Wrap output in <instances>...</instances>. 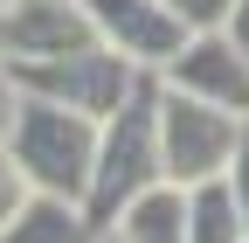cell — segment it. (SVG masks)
<instances>
[{
	"mask_svg": "<svg viewBox=\"0 0 249 243\" xmlns=\"http://www.w3.org/2000/svg\"><path fill=\"white\" fill-rule=\"evenodd\" d=\"M229 188H235V202H242V216H249V132H242V146H235V167H229Z\"/></svg>",
	"mask_w": 249,
	"mask_h": 243,
	"instance_id": "13",
	"label": "cell"
},
{
	"mask_svg": "<svg viewBox=\"0 0 249 243\" xmlns=\"http://www.w3.org/2000/svg\"><path fill=\"white\" fill-rule=\"evenodd\" d=\"M97 42L83 0H0V63H49Z\"/></svg>",
	"mask_w": 249,
	"mask_h": 243,
	"instance_id": "6",
	"label": "cell"
},
{
	"mask_svg": "<svg viewBox=\"0 0 249 243\" xmlns=\"http://www.w3.org/2000/svg\"><path fill=\"white\" fill-rule=\"evenodd\" d=\"M160 77H166L173 90H187V98H208V104L249 118V49L229 35V28H194L187 49L173 56Z\"/></svg>",
	"mask_w": 249,
	"mask_h": 243,
	"instance_id": "7",
	"label": "cell"
},
{
	"mask_svg": "<svg viewBox=\"0 0 249 243\" xmlns=\"http://www.w3.org/2000/svg\"><path fill=\"white\" fill-rule=\"evenodd\" d=\"M97 139L104 125L90 111H70L55 98H28L7 111V146L28 174L35 195H62V202H90V181H97Z\"/></svg>",
	"mask_w": 249,
	"mask_h": 243,
	"instance_id": "1",
	"label": "cell"
},
{
	"mask_svg": "<svg viewBox=\"0 0 249 243\" xmlns=\"http://www.w3.org/2000/svg\"><path fill=\"white\" fill-rule=\"evenodd\" d=\"M222 28H229V35H235L242 49H249V0H235V7H229V21H222Z\"/></svg>",
	"mask_w": 249,
	"mask_h": 243,
	"instance_id": "15",
	"label": "cell"
},
{
	"mask_svg": "<svg viewBox=\"0 0 249 243\" xmlns=\"http://www.w3.org/2000/svg\"><path fill=\"white\" fill-rule=\"evenodd\" d=\"M7 70H14V83L28 90V98H55V104H70V111H90L97 125H104L111 111H124L132 90L152 77V70L132 63V56L104 49V42H90L76 56H49V63H7Z\"/></svg>",
	"mask_w": 249,
	"mask_h": 243,
	"instance_id": "3",
	"label": "cell"
},
{
	"mask_svg": "<svg viewBox=\"0 0 249 243\" xmlns=\"http://www.w3.org/2000/svg\"><path fill=\"white\" fill-rule=\"evenodd\" d=\"M28 195H35V188H28V174H21V160H14V146H7V125H0V229L21 216Z\"/></svg>",
	"mask_w": 249,
	"mask_h": 243,
	"instance_id": "11",
	"label": "cell"
},
{
	"mask_svg": "<svg viewBox=\"0 0 249 243\" xmlns=\"http://www.w3.org/2000/svg\"><path fill=\"white\" fill-rule=\"evenodd\" d=\"M187 243H249V216L229 188V174L187 188Z\"/></svg>",
	"mask_w": 249,
	"mask_h": 243,
	"instance_id": "10",
	"label": "cell"
},
{
	"mask_svg": "<svg viewBox=\"0 0 249 243\" xmlns=\"http://www.w3.org/2000/svg\"><path fill=\"white\" fill-rule=\"evenodd\" d=\"M118 243H187V188L180 181H152L145 195L124 202V216L111 223Z\"/></svg>",
	"mask_w": 249,
	"mask_h": 243,
	"instance_id": "8",
	"label": "cell"
},
{
	"mask_svg": "<svg viewBox=\"0 0 249 243\" xmlns=\"http://www.w3.org/2000/svg\"><path fill=\"white\" fill-rule=\"evenodd\" d=\"M242 132H249V118L208 104V98H187L173 83L160 90V160H166V181H180V188L229 174Z\"/></svg>",
	"mask_w": 249,
	"mask_h": 243,
	"instance_id": "4",
	"label": "cell"
},
{
	"mask_svg": "<svg viewBox=\"0 0 249 243\" xmlns=\"http://www.w3.org/2000/svg\"><path fill=\"white\" fill-rule=\"evenodd\" d=\"M21 104V83H14V70L7 63H0V125H7V111Z\"/></svg>",
	"mask_w": 249,
	"mask_h": 243,
	"instance_id": "14",
	"label": "cell"
},
{
	"mask_svg": "<svg viewBox=\"0 0 249 243\" xmlns=\"http://www.w3.org/2000/svg\"><path fill=\"white\" fill-rule=\"evenodd\" d=\"M0 243H97V223H90L83 202H62V195H28L21 216L0 229Z\"/></svg>",
	"mask_w": 249,
	"mask_h": 243,
	"instance_id": "9",
	"label": "cell"
},
{
	"mask_svg": "<svg viewBox=\"0 0 249 243\" xmlns=\"http://www.w3.org/2000/svg\"><path fill=\"white\" fill-rule=\"evenodd\" d=\"M166 7H173V14H180L187 28H222L235 0H166Z\"/></svg>",
	"mask_w": 249,
	"mask_h": 243,
	"instance_id": "12",
	"label": "cell"
},
{
	"mask_svg": "<svg viewBox=\"0 0 249 243\" xmlns=\"http://www.w3.org/2000/svg\"><path fill=\"white\" fill-rule=\"evenodd\" d=\"M160 90L166 77L152 70L139 90H132V104L111 111L104 118V139H97V181H90V223L111 229L124 216V202L145 195L152 181H166V160H160Z\"/></svg>",
	"mask_w": 249,
	"mask_h": 243,
	"instance_id": "2",
	"label": "cell"
},
{
	"mask_svg": "<svg viewBox=\"0 0 249 243\" xmlns=\"http://www.w3.org/2000/svg\"><path fill=\"white\" fill-rule=\"evenodd\" d=\"M83 14L97 28V42L118 49V56H132L139 70H166L187 49V35H194L166 0H83Z\"/></svg>",
	"mask_w": 249,
	"mask_h": 243,
	"instance_id": "5",
	"label": "cell"
}]
</instances>
